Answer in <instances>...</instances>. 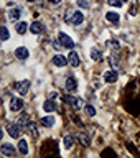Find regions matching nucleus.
I'll return each instance as SVG.
<instances>
[{
	"instance_id": "25",
	"label": "nucleus",
	"mask_w": 140,
	"mask_h": 158,
	"mask_svg": "<svg viewBox=\"0 0 140 158\" xmlns=\"http://www.w3.org/2000/svg\"><path fill=\"white\" fill-rule=\"evenodd\" d=\"M84 109H86V114H87L89 117H94V115H96V107L91 106V104H86V107H84Z\"/></svg>"
},
{
	"instance_id": "22",
	"label": "nucleus",
	"mask_w": 140,
	"mask_h": 158,
	"mask_svg": "<svg viewBox=\"0 0 140 158\" xmlns=\"http://www.w3.org/2000/svg\"><path fill=\"white\" fill-rule=\"evenodd\" d=\"M27 30H28L27 22H18L17 23V33L18 35H25V33H27Z\"/></svg>"
},
{
	"instance_id": "24",
	"label": "nucleus",
	"mask_w": 140,
	"mask_h": 158,
	"mask_svg": "<svg viewBox=\"0 0 140 158\" xmlns=\"http://www.w3.org/2000/svg\"><path fill=\"white\" fill-rule=\"evenodd\" d=\"M107 46L112 48L114 51H119V49H121V44H119L117 40H109V41H107Z\"/></svg>"
},
{
	"instance_id": "21",
	"label": "nucleus",
	"mask_w": 140,
	"mask_h": 158,
	"mask_svg": "<svg viewBox=\"0 0 140 158\" xmlns=\"http://www.w3.org/2000/svg\"><path fill=\"white\" fill-rule=\"evenodd\" d=\"M73 145H74V138L73 137H64L63 138V147L64 148H66V150H71V148H73Z\"/></svg>"
},
{
	"instance_id": "4",
	"label": "nucleus",
	"mask_w": 140,
	"mask_h": 158,
	"mask_svg": "<svg viewBox=\"0 0 140 158\" xmlns=\"http://www.w3.org/2000/svg\"><path fill=\"white\" fill-rule=\"evenodd\" d=\"M23 106H25L23 99L13 97L12 101H10V110H12V112H20V110L23 109Z\"/></svg>"
},
{
	"instance_id": "17",
	"label": "nucleus",
	"mask_w": 140,
	"mask_h": 158,
	"mask_svg": "<svg viewBox=\"0 0 140 158\" xmlns=\"http://www.w3.org/2000/svg\"><path fill=\"white\" fill-rule=\"evenodd\" d=\"M84 22V13L81 12V10H78V12H74V15H73V25H81Z\"/></svg>"
},
{
	"instance_id": "9",
	"label": "nucleus",
	"mask_w": 140,
	"mask_h": 158,
	"mask_svg": "<svg viewBox=\"0 0 140 158\" xmlns=\"http://www.w3.org/2000/svg\"><path fill=\"white\" fill-rule=\"evenodd\" d=\"M68 63H69V61L63 56V54H56V56H53V64H54L56 68H64Z\"/></svg>"
},
{
	"instance_id": "26",
	"label": "nucleus",
	"mask_w": 140,
	"mask_h": 158,
	"mask_svg": "<svg viewBox=\"0 0 140 158\" xmlns=\"http://www.w3.org/2000/svg\"><path fill=\"white\" fill-rule=\"evenodd\" d=\"M73 15H74L73 10H68V12L64 13V22H66V23H71V22H73Z\"/></svg>"
},
{
	"instance_id": "1",
	"label": "nucleus",
	"mask_w": 140,
	"mask_h": 158,
	"mask_svg": "<svg viewBox=\"0 0 140 158\" xmlns=\"http://www.w3.org/2000/svg\"><path fill=\"white\" fill-rule=\"evenodd\" d=\"M58 41L61 43L63 48H68V49H73V48H74V41L71 40V36H69V35H66V33H59Z\"/></svg>"
},
{
	"instance_id": "34",
	"label": "nucleus",
	"mask_w": 140,
	"mask_h": 158,
	"mask_svg": "<svg viewBox=\"0 0 140 158\" xmlns=\"http://www.w3.org/2000/svg\"><path fill=\"white\" fill-rule=\"evenodd\" d=\"M122 2H129V0H122Z\"/></svg>"
},
{
	"instance_id": "3",
	"label": "nucleus",
	"mask_w": 140,
	"mask_h": 158,
	"mask_svg": "<svg viewBox=\"0 0 140 158\" xmlns=\"http://www.w3.org/2000/svg\"><path fill=\"white\" fill-rule=\"evenodd\" d=\"M15 147L13 145H10V143H3L2 148H0V153H2L3 156H7V158H13L15 156Z\"/></svg>"
},
{
	"instance_id": "23",
	"label": "nucleus",
	"mask_w": 140,
	"mask_h": 158,
	"mask_svg": "<svg viewBox=\"0 0 140 158\" xmlns=\"http://www.w3.org/2000/svg\"><path fill=\"white\" fill-rule=\"evenodd\" d=\"M18 152L22 153V155H27V153H28V143H27V140H20L18 142Z\"/></svg>"
},
{
	"instance_id": "8",
	"label": "nucleus",
	"mask_w": 140,
	"mask_h": 158,
	"mask_svg": "<svg viewBox=\"0 0 140 158\" xmlns=\"http://www.w3.org/2000/svg\"><path fill=\"white\" fill-rule=\"evenodd\" d=\"M15 56H17L18 59H28L30 58V51L27 46H18L17 49H15Z\"/></svg>"
},
{
	"instance_id": "13",
	"label": "nucleus",
	"mask_w": 140,
	"mask_h": 158,
	"mask_svg": "<svg viewBox=\"0 0 140 158\" xmlns=\"http://www.w3.org/2000/svg\"><path fill=\"white\" fill-rule=\"evenodd\" d=\"M76 137H78V140L81 142L84 147H87L89 143H91V140H89V135H87V132H84V130H83V132H78V135H76Z\"/></svg>"
},
{
	"instance_id": "16",
	"label": "nucleus",
	"mask_w": 140,
	"mask_h": 158,
	"mask_svg": "<svg viewBox=\"0 0 140 158\" xmlns=\"http://www.w3.org/2000/svg\"><path fill=\"white\" fill-rule=\"evenodd\" d=\"M68 61H69V64H71L73 68H78V66H79V56H78V53H76V51H71V53H69Z\"/></svg>"
},
{
	"instance_id": "7",
	"label": "nucleus",
	"mask_w": 140,
	"mask_h": 158,
	"mask_svg": "<svg viewBox=\"0 0 140 158\" xmlns=\"http://www.w3.org/2000/svg\"><path fill=\"white\" fill-rule=\"evenodd\" d=\"M64 87H66V91L74 92L78 89V81L73 76H69V77H66V81H64Z\"/></svg>"
},
{
	"instance_id": "19",
	"label": "nucleus",
	"mask_w": 140,
	"mask_h": 158,
	"mask_svg": "<svg viewBox=\"0 0 140 158\" xmlns=\"http://www.w3.org/2000/svg\"><path fill=\"white\" fill-rule=\"evenodd\" d=\"M22 17V12H20V8H12L8 12V18L12 20V22H18V18Z\"/></svg>"
},
{
	"instance_id": "32",
	"label": "nucleus",
	"mask_w": 140,
	"mask_h": 158,
	"mask_svg": "<svg viewBox=\"0 0 140 158\" xmlns=\"http://www.w3.org/2000/svg\"><path fill=\"white\" fill-rule=\"evenodd\" d=\"M48 2H49V3H53V5H58L59 2H61V0H48Z\"/></svg>"
},
{
	"instance_id": "28",
	"label": "nucleus",
	"mask_w": 140,
	"mask_h": 158,
	"mask_svg": "<svg viewBox=\"0 0 140 158\" xmlns=\"http://www.w3.org/2000/svg\"><path fill=\"white\" fill-rule=\"evenodd\" d=\"M111 64H112L114 68H117V66H119V58H117V51H116V53H114L112 56H111Z\"/></svg>"
},
{
	"instance_id": "11",
	"label": "nucleus",
	"mask_w": 140,
	"mask_h": 158,
	"mask_svg": "<svg viewBox=\"0 0 140 158\" xmlns=\"http://www.w3.org/2000/svg\"><path fill=\"white\" fill-rule=\"evenodd\" d=\"M43 30H45V27H43V23H41V22H33L32 25H30V31H32L33 35L43 33Z\"/></svg>"
},
{
	"instance_id": "29",
	"label": "nucleus",
	"mask_w": 140,
	"mask_h": 158,
	"mask_svg": "<svg viewBox=\"0 0 140 158\" xmlns=\"http://www.w3.org/2000/svg\"><path fill=\"white\" fill-rule=\"evenodd\" d=\"M107 3L112 5V7H119V8H121L124 2H122V0H107Z\"/></svg>"
},
{
	"instance_id": "2",
	"label": "nucleus",
	"mask_w": 140,
	"mask_h": 158,
	"mask_svg": "<svg viewBox=\"0 0 140 158\" xmlns=\"http://www.w3.org/2000/svg\"><path fill=\"white\" fill-rule=\"evenodd\" d=\"M15 89H17L18 94H22V96H27L28 91H30V81L28 79H23V81H20L15 84Z\"/></svg>"
},
{
	"instance_id": "27",
	"label": "nucleus",
	"mask_w": 140,
	"mask_h": 158,
	"mask_svg": "<svg viewBox=\"0 0 140 158\" xmlns=\"http://www.w3.org/2000/svg\"><path fill=\"white\" fill-rule=\"evenodd\" d=\"M0 30H2V41H7L8 36H10V33H8L7 27H0Z\"/></svg>"
},
{
	"instance_id": "12",
	"label": "nucleus",
	"mask_w": 140,
	"mask_h": 158,
	"mask_svg": "<svg viewBox=\"0 0 140 158\" xmlns=\"http://www.w3.org/2000/svg\"><path fill=\"white\" fill-rule=\"evenodd\" d=\"M106 20H107V22H111V23L119 25V22H121V15L116 13V12H107L106 13Z\"/></svg>"
},
{
	"instance_id": "5",
	"label": "nucleus",
	"mask_w": 140,
	"mask_h": 158,
	"mask_svg": "<svg viewBox=\"0 0 140 158\" xmlns=\"http://www.w3.org/2000/svg\"><path fill=\"white\" fill-rule=\"evenodd\" d=\"M64 101L69 102L74 109H78V110H79V109H83V107H86V104H84V101L81 97H64Z\"/></svg>"
},
{
	"instance_id": "20",
	"label": "nucleus",
	"mask_w": 140,
	"mask_h": 158,
	"mask_svg": "<svg viewBox=\"0 0 140 158\" xmlns=\"http://www.w3.org/2000/svg\"><path fill=\"white\" fill-rule=\"evenodd\" d=\"M89 54H91V59H92V61H96V63L102 61V53L99 51L97 48H92V49H91V53H89Z\"/></svg>"
},
{
	"instance_id": "18",
	"label": "nucleus",
	"mask_w": 140,
	"mask_h": 158,
	"mask_svg": "<svg viewBox=\"0 0 140 158\" xmlns=\"http://www.w3.org/2000/svg\"><path fill=\"white\" fill-rule=\"evenodd\" d=\"M18 125L20 128H22L23 132H27L28 130V125H30V120H28V115H22L18 118Z\"/></svg>"
},
{
	"instance_id": "30",
	"label": "nucleus",
	"mask_w": 140,
	"mask_h": 158,
	"mask_svg": "<svg viewBox=\"0 0 140 158\" xmlns=\"http://www.w3.org/2000/svg\"><path fill=\"white\" fill-rule=\"evenodd\" d=\"M78 7H81V8H89V3L86 2V0H78Z\"/></svg>"
},
{
	"instance_id": "15",
	"label": "nucleus",
	"mask_w": 140,
	"mask_h": 158,
	"mask_svg": "<svg viewBox=\"0 0 140 158\" xmlns=\"http://www.w3.org/2000/svg\"><path fill=\"white\" fill-rule=\"evenodd\" d=\"M54 117L53 115H45V117H41V120H40V123H41L43 127H53L54 125Z\"/></svg>"
},
{
	"instance_id": "6",
	"label": "nucleus",
	"mask_w": 140,
	"mask_h": 158,
	"mask_svg": "<svg viewBox=\"0 0 140 158\" xmlns=\"http://www.w3.org/2000/svg\"><path fill=\"white\" fill-rule=\"evenodd\" d=\"M22 133H23V130L20 128L18 123H12V125H8V135L12 138H20Z\"/></svg>"
},
{
	"instance_id": "33",
	"label": "nucleus",
	"mask_w": 140,
	"mask_h": 158,
	"mask_svg": "<svg viewBox=\"0 0 140 158\" xmlns=\"http://www.w3.org/2000/svg\"><path fill=\"white\" fill-rule=\"evenodd\" d=\"M27 2H35V0H27Z\"/></svg>"
},
{
	"instance_id": "31",
	"label": "nucleus",
	"mask_w": 140,
	"mask_h": 158,
	"mask_svg": "<svg viewBox=\"0 0 140 158\" xmlns=\"http://www.w3.org/2000/svg\"><path fill=\"white\" fill-rule=\"evenodd\" d=\"M135 10H137V8H135V5H132V7H130V10H129V13H130L132 17H134V15H135Z\"/></svg>"
},
{
	"instance_id": "10",
	"label": "nucleus",
	"mask_w": 140,
	"mask_h": 158,
	"mask_svg": "<svg viewBox=\"0 0 140 158\" xmlns=\"http://www.w3.org/2000/svg\"><path fill=\"white\" fill-rule=\"evenodd\" d=\"M117 79H119V74H117V71H106V73H104V81L109 82V84L116 82Z\"/></svg>"
},
{
	"instance_id": "14",
	"label": "nucleus",
	"mask_w": 140,
	"mask_h": 158,
	"mask_svg": "<svg viewBox=\"0 0 140 158\" xmlns=\"http://www.w3.org/2000/svg\"><path fill=\"white\" fill-rule=\"evenodd\" d=\"M43 110H45V112H54V110H56V102L51 101V99L45 101V104H43Z\"/></svg>"
}]
</instances>
